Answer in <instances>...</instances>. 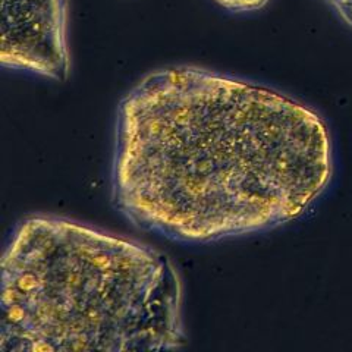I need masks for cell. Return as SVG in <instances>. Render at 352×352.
<instances>
[{"instance_id":"1","label":"cell","mask_w":352,"mask_h":352,"mask_svg":"<svg viewBox=\"0 0 352 352\" xmlns=\"http://www.w3.org/2000/svg\"><path fill=\"white\" fill-rule=\"evenodd\" d=\"M332 176L326 120L239 76L164 66L141 76L116 109L112 204L172 242L216 244L295 222Z\"/></svg>"},{"instance_id":"2","label":"cell","mask_w":352,"mask_h":352,"mask_svg":"<svg viewBox=\"0 0 352 352\" xmlns=\"http://www.w3.org/2000/svg\"><path fill=\"white\" fill-rule=\"evenodd\" d=\"M0 351H170L186 345L175 263L146 242L32 213L8 236Z\"/></svg>"},{"instance_id":"3","label":"cell","mask_w":352,"mask_h":352,"mask_svg":"<svg viewBox=\"0 0 352 352\" xmlns=\"http://www.w3.org/2000/svg\"><path fill=\"white\" fill-rule=\"evenodd\" d=\"M68 0H0V63L66 82L71 75Z\"/></svg>"},{"instance_id":"4","label":"cell","mask_w":352,"mask_h":352,"mask_svg":"<svg viewBox=\"0 0 352 352\" xmlns=\"http://www.w3.org/2000/svg\"><path fill=\"white\" fill-rule=\"evenodd\" d=\"M213 2L228 12L247 14L260 10L267 5L269 0H213Z\"/></svg>"},{"instance_id":"5","label":"cell","mask_w":352,"mask_h":352,"mask_svg":"<svg viewBox=\"0 0 352 352\" xmlns=\"http://www.w3.org/2000/svg\"><path fill=\"white\" fill-rule=\"evenodd\" d=\"M327 3L352 28V0H327Z\"/></svg>"}]
</instances>
